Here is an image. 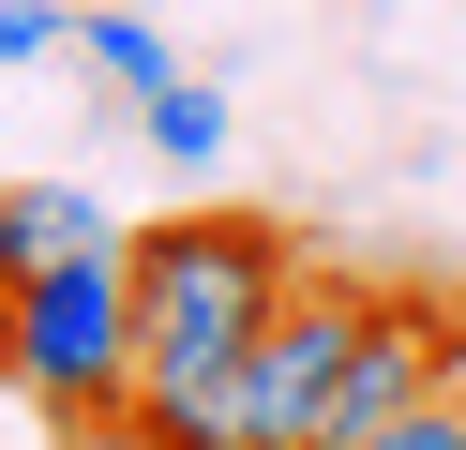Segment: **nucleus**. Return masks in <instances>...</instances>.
<instances>
[{"label":"nucleus","mask_w":466,"mask_h":450,"mask_svg":"<svg viewBox=\"0 0 466 450\" xmlns=\"http://www.w3.org/2000/svg\"><path fill=\"white\" fill-rule=\"evenodd\" d=\"M15 60H76V15H61V0H0V75H15Z\"/></svg>","instance_id":"nucleus-7"},{"label":"nucleus","mask_w":466,"mask_h":450,"mask_svg":"<svg viewBox=\"0 0 466 450\" xmlns=\"http://www.w3.org/2000/svg\"><path fill=\"white\" fill-rule=\"evenodd\" d=\"M106 210L76 195V180H0V285H31V270H61V255H106Z\"/></svg>","instance_id":"nucleus-4"},{"label":"nucleus","mask_w":466,"mask_h":450,"mask_svg":"<svg viewBox=\"0 0 466 450\" xmlns=\"http://www.w3.org/2000/svg\"><path fill=\"white\" fill-rule=\"evenodd\" d=\"M0 390L31 420H61V435H121V405H136V270H121V240L0 285Z\"/></svg>","instance_id":"nucleus-2"},{"label":"nucleus","mask_w":466,"mask_h":450,"mask_svg":"<svg viewBox=\"0 0 466 450\" xmlns=\"http://www.w3.org/2000/svg\"><path fill=\"white\" fill-rule=\"evenodd\" d=\"M76 60H91V75L121 90V105H151V90H181V45H166L151 15H121V0H106V15H76Z\"/></svg>","instance_id":"nucleus-5"},{"label":"nucleus","mask_w":466,"mask_h":450,"mask_svg":"<svg viewBox=\"0 0 466 450\" xmlns=\"http://www.w3.org/2000/svg\"><path fill=\"white\" fill-rule=\"evenodd\" d=\"M376 330V270H316L271 300V330L241 345V375H226V450H331V390L346 360H361Z\"/></svg>","instance_id":"nucleus-3"},{"label":"nucleus","mask_w":466,"mask_h":450,"mask_svg":"<svg viewBox=\"0 0 466 450\" xmlns=\"http://www.w3.org/2000/svg\"><path fill=\"white\" fill-rule=\"evenodd\" d=\"M136 135H151V150H166L181 180H211V165H226V90H211V75L151 90V105H136Z\"/></svg>","instance_id":"nucleus-6"},{"label":"nucleus","mask_w":466,"mask_h":450,"mask_svg":"<svg viewBox=\"0 0 466 450\" xmlns=\"http://www.w3.org/2000/svg\"><path fill=\"white\" fill-rule=\"evenodd\" d=\"M346 450H466V390H436V405L376 420V435H346Z\"/></svg>","instance_id":"nucleus-8"},{"label":"nucleus","mask_w":466,"mask_h":450,"mask_svg":"<svg viewBox=\"0 0 466 450\" xmlns=\"http://www.w3.org/2000/svg\"><path fill=\"white\" fill-rule=\"evenodd\" d=\"M121 270H136V405H121V435L136 450H226V375L271 330V300L301 285V240L241 195H196L166 225H121Z\"/></svg>","instance_id":"nucleus-1"}]
</instances>
